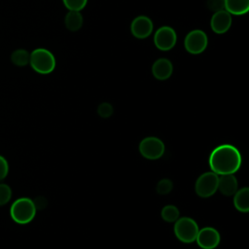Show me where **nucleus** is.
Returning <instances> with one entry per match:
<instances>
[{
    "mask_svg": "<svg viewBox=\"0 0 249 249\" xmlns=\"http://www.w3.org/2000/svg\"><path fill=\"white\" fill-rule=\"evenodd\" d=\"M219 175L213 171L201 174L196 181L195 191L200 197L206 198L213 196L218 191Z\"/></svg>",
    "mask_w": 249,
    "mask_h": 249,
    "instance_id": "obj_6",
    "label": "nucleus"
},
{
    "mask_svg": "<svg viewBox=\"0 0 249 249\" xmlns=\"http://www.w3.org/2000/svg\"><path fill=\"white\" fill-rule=\"evenodd\" d=\"M172 73L173 64L168 58H158L152 65V74L157 80L165 81L171 77Z\"/></svg>",
    "mask_w": 249,
    "mask_h": 249,
    "instance_id": "obj_12",
    "label": "nucleus"
},
{
    "mask_svg": "<svg viewBox=\"0 0 249 249\" xmlns=\"http://www.w3.org/2000/svg\"><path fill=\"white\" fill-rule=\"evenodd\" d=\"M29 58L30 53L23 49L16 50L11 54V60L17 66H25L29 64Z\"/></svg>",
    "mask_w": 249,
    "mask_h": 249,
    "instance_id": "obj_17",
    "label": "nucleus"
},
{
    "mask_svg": "<svg viewBox=\"0 0 249 249\" xmlns=\"http://www.w3.org/2000/svg\"><path fill=\"white\" fill-rule=\"evenodd\" d=\"M36 210L35 203L31 198L19 197L13 202L10 208V215L15 223L25 225L34 219Z\"/></svg>",
    "mask_w": 249,
    "mask_h": 249,
    "instance_id": "obj_2",
    "label": "nucleus"
},
{
    "mask_svg": "<svg viewBox=\"0 0 249 249\" xmlns=\"http://www.w3.org/2000/svg\"><path fill=\"white\" fill-rule=\"evenodd\" d=\"M154 44L157 49L162 52H167L173 49L177 43L176 31L168 25H163L158 28L154 34Z\"/></svg>",
    "mask_w": 249,
    "mask_h": 249,
    "instance_id": "obj_8",
    "label": "nucleus"
},
{
    "mask_svg": "<svg viewBox=\"0 0 249 249\" xmlns=\"http://www.w3.org/2000/svg\"><path fill=\"white\" fill-rule=\"evenodd\" d=\"M154 30L152 19L144 15L137 16L130 23V33L136 39H146Z\"/></svg>",
    "mask_w": 249,
    "mask_h": 249,
    "instance_id": "obj_9",
    "label": "nucleus"
},
{
    "mask_svg": "<svg viewBox=\"0 0 249 249\" xmlns=\"http://www.w3.org/2000/svg\"><path fill=\"white\" fill-rule=\"evenodd\" d=\"M207 8L213 13L225 10L224 0H207Z\"/></svg>",
    "mask_w": 249,
    "mask_h": 249,
    "instance_id": "obj_23",
    "label": "nucleus"
},
{
    "mask_svg": "<svg viewBox=\"0 0 249 249\" xmlns=\"http://www.w3.org/2000/svg\"><path fill=\"white\" fill-rule=\"evenodd\" d=\"M234 207L243 213L249 211V188L244 187L237 190L233 195Z\"/></svg>",
    "mask_w": 249,
    "mask_h": 249,
    "instance_id": "obj_15",
    "label": "nucleus"
},
{
    "mask_svg": "<svg viewBox=\"0 0 249 249\" xmlns=\"http://www.w3.org/2000/svg\"><path fill=\"white\" fill-rule=\"evenodd\" d=\"M12 198V189L5 183H0V206L6 205Z\"/></svg>",
    "mask_w": 249,
    "mask_h": 249,
    "instance_id": "obj_20",
    "label": "nucleus"
},
{
    "mask_svg": "<svg viewBox=\"0 0 249 249\" xmlns=\"http://www.w3.org/2000/svg\"><path fill=\"white\" fill-rule=\"evenodd\" d=\"M218 190L225 196H233L238 190L237 179L233 174L220 175L218 180Z\"/></svg>",
    "mask_w": 249,
    "mask_h": 249,
    "instance_id": "obj_13",
    "label": "nucleus"
},
{
    "mask_svg": "<svg viewBox=\"0 0 249 249\" xmlns=\"http://www.w3.org/2000/svg\"><path fill=\"white\" fill-rule=\"evenodd\" d=\"M113 112H114L113 106L108 102H103L99 104L97 108V113L101 118H109L112 116Z\"/></svg>",
    "mask_w": 249,
    "mask_h": 249,
    "instance_id": "obj_22",
    "label": "nucleus"
},
{
    "mask_svg": "<svg viewBox=\"0 0 249 249\" xmlns=\"http://www.w3.org/2000/svg\"><path fill=\"white\" fill-rule=\"evenodd\" d=\"M240 152L231 144L216 147L209 156V166L217 175L234 174L241 166Z\"/></svg>",
    "mask_w": 249,
    "mask_h": 249,
    "instance_id": "obj_1",
    "label": "nucleus"
},
{
    "mask_svg": "<svg viewBox=\"0 0 249 249\" xmlns=\"http://www.w3.org/2000/svg\"><path fill=\"white\" fill-rule=\"evenodd\" d=\"M198 230L196 222L190 217L178 218L174 224L175 236L184 243L196 241Z\"/></svg>",
    "mask_w": 249,
    "mask_h": 249,
    "instance_id": "obj_4",
    "label": "nucleus"
},
{
    "mask_svg": "<svg viewBox=\"0 0 249 249\" xmlns=\"http://www.w3.org/2000/svg\"><path fill=\"white\" fill-rule=\"evenodd\" d=\"M62 3L68 11L81 12L84 8H86L88 0H62Z\"/></svg>",
    "mask_w": 249,
    "mask_h": 249,
    "instance_id": "obj_19",
    "label": "nucleus"
},
{
    "mask_svg": "<svg viewBox=\"0 0 249 249\" xmlns=\"http://www.w3.org/2000/svg\"><path fill=\"white\" fill-rule=\"evenodd\" d=\"M83 22L84 18L81 12L79 11H68L64 18L66 28L72 32L80 30L83 26Z\"/></svg>",
    "mask_w": 249,
    "mask_h": 249,
    "instance_id": "obj_16",
    "label": "nucleus"
},
{
    "mask_svg": "<svg viewBox=\"0 0 249 249\" xmlns=\"http://www.w3.org/2000/svg\"><path fill=\"white\" fill-rule=\"evenodd\" d=\"M29 64L39 74H50L56 66V60L52 52L44 48H37L30 53Z\"/></svg>",
    "mask_w": 249,
    "mask_h": 249,
    "instance_id": "obj_3",
    "label": "nucleus"
},
{
    "mask_svg": "<svg viewBox=\"0 0 249 249\" xmlns=\"http://www.w3.org/2000/svg\"><path fill=\"white\" fill-rule=\"evenodd\" d=\"M160 216L167 223H175L180 216V211L175 205H165L160 211Z\"/></svg>",
    "mask_w": 249,
    "mask_h": 249,
    "instance_id": "obj_18",
    "label": "nucleus"
},
{
    "mask_svg": "<svg viewBox=\"0 0 249 249\" xmlns=\"http://www.w3.org/2000/svg\"><path fill=\"white\" fill-rule=\"evenodd\" d=\"M221 240L219 231L212 227H205L198 230L196 241L197 245L202 249H214Z\"/></svg>",
    "mask_w": 249,
    "mask_h": 249,
    "instance_id": "obj_10",
    "label": "nucleus"
},
{
    "mask_svg": "<svg viewBox=\"0 0 249 249\" xmlns=\"http://www.w3.org/2000/svg\"><path fill=\"white\" fill-rule=\"evenodd\" d=\"M232 23V16L226 10L215 12L210 18V27L216 34H224L229 31Z\"/></svg>",
    "mask_w": 249,
    "mask_h": 249,
    "instance_id": "obj_11",
    "label": "nucleus"
},
{
    "mask_svg": "<svg viewBox=\"0 0 249 249\" xmlns=\"http://www.w3.org/2000/svg\"><path fill=\"white\" fill-rule=\"evenodd\" d=\"M225 10L231 16H243L249 10V0H224Z\"/></svg>",
    "mask_w": 249,
    "mask_h": 249,
    "instance_id": "obj_14",
    "label": "nucleus"
},
{
    "mask_svg": "<svg viewBox=\"0 0 249 249\" xmlns=\"http://www.w3.org/2000/svg\"><path fill=\"white\" fill-rule=\"evenodd\" d=\"M9 173V163L7 160L0 155V181L4 180Z\"/></svg>",
    "mask_w": 249,
    "mask_h": 249,
    "instance_id": "obj_24",
    "label": "nucleus"
},
{
    "mask_svg": "<svg viewBox=\"0 0 249 249\" xmlns=\"http://www.w3.org/2000/svg\"><path fill=\"white\" fill-rule=\"evenodd\" d=\"M172 189H173V183L171 180L167 178L160 180L156 187L157 193L160 195H167L172 191Z\"/></svg>",
    "mask_w": 249,
    "mask_h": 249,
    "instance_id": "obj_21",
    "label": "nucleus"
},
{
    "mask_svg": "<svg viewBox=\"0 0 249 249\" xmlns=\"http://www.w3.org/2000/svg\"><path fill=\"white\" fill-rule=\"evenodd\" d=\"M208 45V37L201 29L191 30L184 39V48L191 54L203 53Z\"/></svg>",
    "mask_w": 249,
    "mask_h": 249,
    "instance_id": "obj_5",
    "label": "nucleus"
},
{
    "mask_svg": "<svg viewBox=\"0 0 249 249\" xmlns=\"http://www.w3.org/2000/svg\"><path fill=\"white\" fill-rule=\"evenodd\" d=\"M165 146L163 142L155 136H149L139 143V152L147 160H159L164 154Z\"/></svg>",
    "mask_w": 249,
    "mask_h": 249,
    "instance_id": "obj_7",
    "label": "nucleus"
}]
</instances>
